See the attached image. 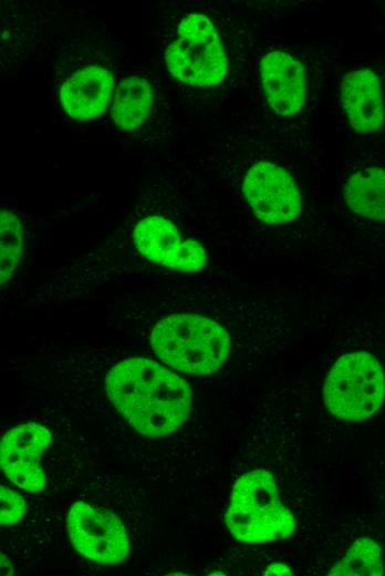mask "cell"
<instances>
[{"instance_id":"obj_1","label":"cell","mask_w":385,"mask_h":576,"mask_svg":"<svg viewBox=\"0 0 385 576\" xmlns=\"http://www.w3.org/2000/svg\"><path fill=\"white\" fill-rule=\"evenodd\" d=\"M105 387L114 407L145 436L168 435L189 416L191 390L187 381L156 361L123 360L110 370Z\"/></svg>"},{"instance_id":"obj_2","label":"cell","mask_w":385,"mask_h":576,"mask_svg":"<svg viewBox=\"0 0 385 576\" xmlns=\"http://www.w3.org/2000/svg\"><path fill=\"white\" fill-rule=\"evenodd\" d=\"M150 344L165 364L194 376L215 373L230 350L227 330L195 313H176L159 320L152 330Z\"/></svg>"},{"instance_id":"obj_3","label":"cell","mask_w":385,"mask_h":576,"mask_svg":"<svg viewBox=\"0 0 385 576\" xmlns=\"http://www.w3.org/2000/svg\"><path fill=\"white\" fill-rule=\"evenodd\" d=\"M225 521L235 538L251 544L284 539L296 525L279 497L273 475L261 469L236 481Z\"/></svg>"},{"instance_id":"obj_4","label":"cell","mask_w":385,"mask_h":576,"mask_svg":"<svg viewBox=\"0 0 385 576\" xmlns=\"http://www.w3.org/2000/svg\"><path fill=\"white\" fill-rule=\"evenodd\" d=\"M385 376L378 360L366 351L350 352L332 366L323 387V400L334 416L362 421L383 404Z\"/></svg>"},{"instance_id":"obj_5","label":"cell","mask_w":385,"mask_h":576,"mask_svg":"<svg viewBox=\"0 0 385 576\" xmlns=\"http://www.w3.org/2000/svg\"><path fill=\"white\" fill-rule=\"evenodd\" d=\"M165 59L175 79L195 86L216 85L227 73L222 43L214 23L204 14L192 13L181 20Z\"/></svg>"},{"instance_id":"obj_6","label":"cell","mask_w":385,"mask_h":576,"mask_svg":"<svg viewBox=\"0 0 385 576\" xmlns=\"http://www.w3.org/2000/svg\"><path fill=\"white\" fill-rule=\"evenodd\" d=\"M67 533L73 547L100 564H117L129 552L127 533L112 512L75 502L67 513Z\"/></svg>"},{"instance_id":"obj_7","label":"cell","mask_w":385,"mask_h":576,"mask_svg":"<svg viewBox=\"0 0 385 576\" xmlns=\"http://www.w3.org/2000/svg\"><path fill=\"white\" fill-rule=\"evenodd\" d=\"M242 193L256 217L267 224L289 223L302 209L295 181L287 169L271 162H258L248 169Z\"/></svg>"},{"instance_id":"obj_8","label":"cell","mask_w":385,"mask_h":576,"mask_svg":"<svg viewBox=\"0 0 385 576\" xmlns=\"http://www.w3.org/2000/svg\"><path fill=\"white\" fill-rule=\"evenodd\" d=\"M133 241L143 257L170 269L195 272L207 263L205 248L197 240H181L176 226L160 216L138 222Z\"/></svg>"},{"instance_id":"obj_9","label":"cell","mask_w":385,"mask_h":576,"mask_svg":"<svg viewBox=\"0 0 385 576\" xmlns=\"http://www.w3.org/2000/svg\"><path fill=\"white\" fill-rule=\"evenodd\" d=\"M51 441V432L40 423H24L9 430L0 445V464L4 475L28 492L43 490L46 480L41 455Z\"/></svg>"},{"instance_id":"obj_10","label":"cell","mask_w":385,"mask_h":576,"mask_svg":"<svg viewBox=\"0 0 385 576\" xmlns=\"http://www.w3.org/2000/svg\"><path fill=\"white\" fill-rule=\"evenodd\" d=\"M263 92L270 107L279 115L299 113L305 101L303 64L284 51H271L260 62Z\"/></svg>"},{"instance_id":"obj_11","label":"cell","mask_w":385,"mask_h":576,"mask_svg":"<svg viewBox=\"0 0 385 576\" xmlns=\"http://www.w3.org/2000/svg\"><path fill=\"white\" fill-rule=\"evenodd\" d=\"M341 103L355 132L367 134L383 126L385 111L381 81L371 69L351 71L343 76Z\"/></svg>"},{"instance_id":"obj_12","label":"cell","mask_w":385,"mask_h":576,"mask_svg":"<svg viewBox=\"0 0 385 576\" xmlns=\"http://www.w3.org/2000/svg\"><path fill=\"white\" fill-rule=\"evenodd\" d=\"M108 69L90 65L76 71L60 90L63 110L74 120H92L102 115L113 92Z\"/></svg>"},{"instance_id":"obj_13","label":"cell","mask_w":385,"mask_h":576,"mask_svg":"<svg viewBox=\"0 0 385 576\" xmlns=\"http://www.w3.org/2000/svg\"><path fill=\"white\" fill-rule=\"evenodd\" d=\"M344 198L355 214L385 223V169L372 166L352 174L344 186Z\"/></svg>"},{"instance_id":"obj_14","label":"cell","mask_w":385,"mask_h":576,"mask_svg":"<svg viewBox=\"0 0 385 576\" xmlns=\"http://www.w3.org/2000/svg\"><path fill=\"white\" fill-rule=\"evenodd\" d=\"M153 106V91L149 83L138 76H129L118 84L113 104L112 117L125 131L138 127L149 115Z\"/></svg>"},{"instance_id":"obj_15","label":"cell","mask_w":385,"mask_h":576,"mask_svg":"<svg viewBox=\"0 0 385 576\" xmlns=\"http://www.w3.org/2000/svg\"><path fill=\"white\" fill-rule=\"evenodd\" d=\"M383 574L382 549L370 537L356 539L345 556L329 572L331 576H381Z\"/></svg>"},{"instance_id":"obj_16","label":"cell","mask_w":385,"mask_h":576,"mask_svg":"<svg viewBox=\"0 0 385 576\" xmlns=\"http://www.w3.org/2000/svg\"><path fill=\"white\" fill-rule=\"evenodd\" d=\"M1 240V285L11 277L22 253L23 230L15 215L8 210H1L0 217Z\"/></svg>"},{"instance_id":"obj_17","label":"cell","mask_w":385,"mask_h":576,"mask_svg":"<svg viewBox=\"0 0 385 576\" xmlns=\"http://www.w3.org/2000/svg\"><path fill=\"white\" fill-rule=\"evenodd\" d=\"M0 503V522L2 525H13L24 515L25 502L23 497L3 485H1Z\"/></svg>"},{"instance_id":"obj_18","label":"cell","mask_w":385,"mask_h":576,"mask_svg":"<svg viewBox=\"0 0 385 576\" xmlns=\"http://www.w3.org/2000/svg\"><path fill=\"white\" fill-rule=\"evenodd\" d=\"M263 574L264 575H292V570L290 567H288L284 564L273 563L267 567V569Z\"/></svg>"},{"instance_id":"obj_19","label":"cell","mask_w":385,"mask_h":576,"mask_svg":"<svg viewBox=\"0 0 385 576\" xmlns=\"http://www.w3.org/2000/svg\"><path fill=\"white\" fill-rule=\"evenodd\" d=\"M1 570L2 575H11L13 572L11 563L7 559V557L1 554Z\"/></svg>"}]
</instances>
